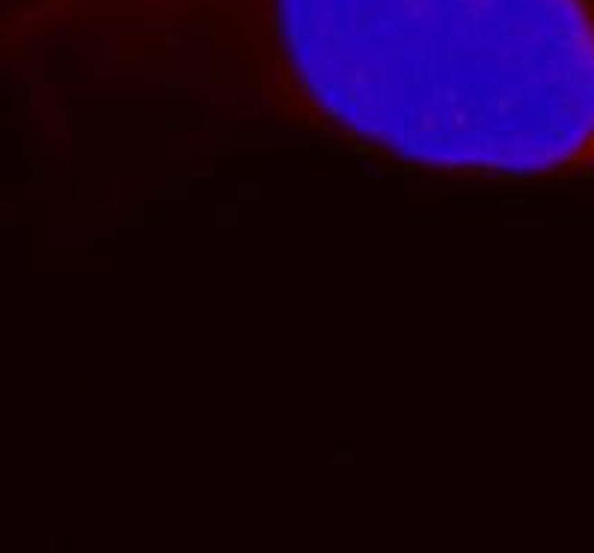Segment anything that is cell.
Wrapping results in <instances>:
<instances>
[{
    "label": "cell",
    "mask_w": 594,
    "mask_h": 553,
    "mask_svg": "<svg viewBox=\"0 0 594 553\" xmlns=\"http://www.w3.org/2000/svg\"><path fill=\"white\" fill-rule=\"evenodd\" d=\"M137 93L446 179L594 182V0H39Z\"/></svg>",
    "instance_id": "6da1fadb"
}]
</instances>
